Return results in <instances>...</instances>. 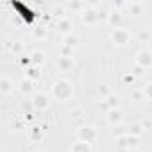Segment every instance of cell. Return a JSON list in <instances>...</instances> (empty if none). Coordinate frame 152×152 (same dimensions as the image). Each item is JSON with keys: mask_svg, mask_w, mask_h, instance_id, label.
<instances>
[{"mask_svg": "<svg viewBox=\"0 0 152 152\" xmlns=\"http://www.w3.org/2000/svg\"><path fill=\"white\" fill-rule=\"evenodd\" d=\"M2 86H4V88H2L4 91H9V82H7V79H4V81H2Z\"/></svg>", "mask_w": 152, "mask_h": 152, "instance_id": "obj_1", "label": "cell"}]
</instances>
